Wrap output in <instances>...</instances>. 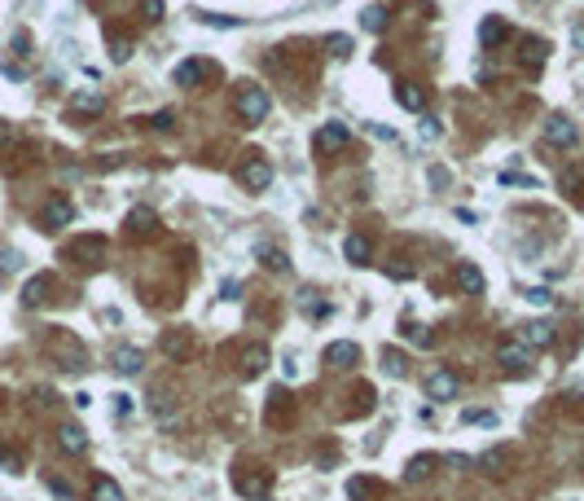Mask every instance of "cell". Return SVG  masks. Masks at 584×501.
<instances>
[{"mask_svg":"<svg viewBox=\"0 0 584 501\" xmlns=\"http://www.w3.org/2000/svg\"><path fill=\"white\" fill-rule=\"evenodd\" d=\"M237 181H242L250 194H264V189L272 185V167H268V159H259V154L242 159V167H237Z\"/></svg>","mask_w":584,"mask_h":501,"instance_id":"obj_3","label":"cell"},{"mask_svg":"<svg viewBox=\"0 0 584 501\" xmlns=\"http://www.w3.org/2000/svg\"><path fill=\"white\" fill-rule=\"evenodd\" d=\"M159 352L167 356V361H189L194 356V330H185V326H176V330H163V339H159Z\"/></svg>","mask_w":584,"mask_h":501,"instance_id":"obj_2","label":"cell"},{"mask_svg":"<svg viewBox=\"0 0 584 501\" xmlns=\"http://www.w3.org/2000/svg\"><path fill=\"white\" fill-rule=\"evenodd\" d=\"M150 124H154V128H172V110H159V115H150Z\"/></svg>","mask_w":584,"mask_h":501,"instance_id":"obj_40","label":"cell"},{"mask_svg":"<svg viewBox=\"0 0 584 501\" xmlns=\"http://www.w3.org/2000/svg\"><path fill=\"white\" fill-rule=\"evenodd\" d=\"M571 40H576L580 49H584V27H576V31H571Z\"/></svg>","mask_w":584,"mask_h":501,"instance_id":"obj_46","label":"cell"},{"mask_svg":"<svg viewBox=\"0 0 584 501\" xmlns=\"http://www.w3.org/2000/svg\"><path fill=\"white\" fill-rule=\"evenodd\" d=\"M101 110H105L101 92H79V97L70 101V115H101Z\"/></svg>","mask_w":584,"mask_h":501,"instance_id":"obj_27","label":"cell"},{"mask_svg":"<svg viewBox=\"0 0 584 501\" xmlns=\"http://www.w3.org/2000/svg\"><path fill=\"white\" fill-rule=\"evenodd\" d=\"M202 75H207V62H198V57H189V62H181V66H176V75H172V79L181 84V88H194V84H198Z\"/></svg>","mask_w":584,"mask_h":501,"instance_id":"obj_19","label":"cell"},{"mask_svg":"<svg viewBox=\"0 0 584 501\" xmlns=\"http://www.w3.org/2000/svg\"><path fill=\"white\" fill-rule=\"evenodd\" d=\"M9 141H14V128H9V124H0V146H9Z\"/></svg>","mask_w":584,"mask_h":501,"instance_id":"obj_45","label":"cell"},{"mask_svg":"<svg viewBox=\"0 0 584 501\" xmlns=\"http://www.w3.org/2000/svg\"><path fill=\"white\" fill-rule=\"evenodd\" d=\"M114 409L119 413H132V396H114Z\"/></svg>","mask_w":584,"mask_h":501,"instance_id":"obj_43","label":"cell"},{"mask_svg":"<svg viewBox=\"0 0 584 501\" xmlns=\"http://www.w3.org/2000/svg\"><path fill=\"white\" fill-rule=\"evenodd\" d=\"M49 352L57 356V365L70 369V374H79L83 369V348H79V339H70L66 330H57L53 339H49Z\"/></svg>","mask_w":584,"mask_h":501,"instance_id":"obj_4","label":"cell"},{"mask_svg":"<svg viewBox=\"0 0 584 501\" xmlns=\"http://www.w3.org/2000/svg\"><path fill=\"white\" fill-rule=\"evenodd\" d=\"M550 339H554V330H550V321H527V326H518V343L523 348H550Z\"/></svg>","mask_w":584,"mask_h":501,"instance_id":"obj_8","label":"cell"},{"mask_svg":"<svg viewBox=\"0 0 584 501\" xmlns=\"http://www.w3.org/2000/svg\"><path fill=\"white\" fill-rule=\"evenodd\" d=\"M255 255H259V264L272 268V273H285V268H290V259H285V250H281V246H259Z\"/></svg>","mask_w":584,"mask_h":501,"instance_id":"obj_28","label":"cell"},{"mask_svg":"<svg viewBox=\"0 0 584 501\" xmlns=\"http://www.w3.org/2000/svg\"><path fill=\"white\" fill-rule=\"evenodd\" d=\"M383 365H387V374H391V378H400V374H404V356H400V352H387V356H383Z\"/></svg>","mask_w":584,"mask_h":501,"instance_id":"obj_34","label":"cell"},{"mask_svg":"<svg viewBox=\"0 0 584 501\" xmlns=\"http://www.w3.org/2000/svg\"><path fill=\"white\" fill-rule=\"evenodd\" d=\"M57 444H62V453H70V458H79V453L88 449V435H83V426L66 422V426H57Z\"/></svg>","mask_w":584,"mask_h":501,"instance_id":"obj_10","label":"cell"},{"mask_svg":"<svg viewBox=\"0 0 584 501\" xmlns=\"http://www.w3.org/2000/svg\"><path fill=\"white\" fill-rule=\"evenodd\" d=\"M361 27L365 31H387V9L383 5H369L365 14H361Z\"/></svg>","mask_w":584,"mask_h":501,"instance_id":"obj_29","label":"cell"},{"mask_svg":"<svg viewBox=\"0 0 584 501\" xmlns=\"http://www.w3.org/2000/svg\"><path fill=\"white\" fill-rule=\"evenodd\" d=\"M141 14H145L150 22H159V18L167 14V9H163V0H141Z\"/></svg>","mask_w":584,"mask_h":501,"instance_id":"obj_35","label":"cell"},{"mask_svg":"<svg viewBox=\"0 0 584 501\" xmlns=\"http://www.w3.org/2000/svg\"><path fill=\"white\" fill-rule=\"evenodd\" d=\"M545 62H550V44H545V40H523V49H518V66L536 75V70H541Z\"/></svg>","mask_w":584,"mask_h":501,"instance_id":"obj_7","label":"cell"},{"mask_svg":"<svg viewBox=\"0 0 584 501\" xmlns=\"http://www.w3.org/2000/svg\"><path fill=\"white\" fill-rule=\"evenodd\" d=\"M268 369V348L264 343H250V348H242V374L246 378H259Z\"/></svg>","mask_w":584,"mask_h":501,"instance_id":"obj_11","label":"cell"},{"mask_svg":"<svg viewBox=\"0 0 584 501\" xmlns=\"http://www.w3.org/2000/svg\"><path fill=\"white\" fill-rule=\"evenodd\" d=\"M545 141L558 150H571L580 141V128H576V119H567V115H550L545 119Z\"/></svg>","mask_w":584,"mask_h":501,"instance_id":"obj_5","label":"cell"},{"mask_svg":"<svg viewBox=\"0 0 584 501\" xmlns=\"http://www.w3.org/2000/svg\"><path fill=\"white\" fill-rule=\"evenodd\" d=\"M325 361H330V365H356V361H361V348H356V343H348V339H343V343H330V348H325Z\"/></svg>","mask_w":584,"mask_h":501,"instance_id":"obj_18","label":"cell"},{"mask_svg":"<svg viewBox=\"0 0 584 501\" xmlns=\"http://www.w3.org/2000/svg\"><path fill=\"white\" fill-rule=\"evenodd\" d=\"M154 224H159V216H154L150 207L128 211V229H132V233H141V237H145V233H154Z\"/></svg>","mask_w":584,"mask_h":501,"instance_id":"obj_24","label":"cell"},{"mask_svg":"<svg viewBox=\"0 0 584 501\" xmlns=\"http://www.w3.org/2000/svg\"><path fill=\"white\" fill-rule=\"evenodd\" d=\"M431 466H435V458H431V453H422V458H413L409 466H404V480H409V484L431 480Z\"/></svg>","mask_w":584,"mask_h":501,"instance_id":"obj_25","label":"cell"},{"mask_svg":"<svg viewBox=\"0 0 584 501\" xmlns=\"http://www.w3.org/2000/svg\"><path fill=\"white\" fill-rule=\"evenodd\" d=\"M426 396L431 400H452L457 396V374H452V369H435V374L426 378Z\"/></svg>","mask_w":584,"mask_h":501,"instance_id":"obj_6","label":"cell"},{"mask_svg":"<svg viewBox=\"0 0 584 501\" xmlns=\"http://www.w3.org/2000/svg\"><path fill=\"white\" fill-rule=\"evenodd\" d=\"M501 185H523V189H536L532 176H523V172H501Z\"/></svg>","mask_w":584,"mask_h":501,"instance_id":"obj_33","label":"cell"},{"mask_svg":"<svg viewBox=\"0 0 584 501\" xmlns=\"http://www.w3.org/2000/svg\"><path fill=\"white\" fill-rule=\"evenodd\" d=\"M268 484H272V480H268V471H264V475H237V480H233V488H237L242 497H264V493H268Z\"/></svg>","mask_w":584,"mask_h":501,"instance_id":"obj_17","label":"cell"},{"mask_svg":"<svg viewBox=\"0 0 584 501\" xmlns=\"http://www.w3.org/2000/svg\"><path fill=\"white\" fill-rule=\"evenodd\" d=\"M233 106H237V115L246 119V124H264L268 119V92L259 88V84H242V88L233 92Z\"/></svg>","mask_w":584,"mask_h":501,"instance_id":"obj_1","label":"cell"},{"mask_svg":"<svg viewBox=\"0 0 584 501\" xmlns=\"http://www.w3.org/2000/svg\"><path fill=\"white\" fill-rule=\"evenodd\" d=\"M237 295H242V282H224L220 286V299H237Z\"/></svg>","mask_w":584,"mask_h":501,"instance_id":"obj_38","label":"cell"},{"mask_svg":"<svg viewBox=\"0 0 584 501\" xmlns=\"http://www.w3.org/2000/svg\"><path fill=\"white\" fill-rule=\"evenodd\" d=\"M527 299H532V304H554V295L545 291V286H536V291H527Z\"/></svg>","mask_w":584,"mask_h":501,"instance_id":"obj_39","label":"cell"},{"mask_svg":"<svg viewBox=\"0 0 584 501\" xmlns=\"http://www.w3.org/2000/svg\"><path fill=\"white\" fill-rule=\"evenodd\" d=\"M374 493H378L374 480H352V484H348V497H356V501H361V497H374Z\"/></svg>","mask_w":584,"mask_h":501,"instance_id":"obj_31","label":"cell"},{"mask_svg":"<svg viewBox=\"0 0 584 501\" xmlns=\"http://www.w3.org/2000/svg\"><path fill=\"white\" fill-rule=\"evenodd\" d=\"M325 53H330V57H339V62H343V57L352 53V35H330V40H325Z\"/></svg>","mask_w":584,"mask_h":501,"instance_id":"obj_30","label":"cell"},{"mask_svg":"<svg viewBox=\"0 0 584 501\" xmlns=\"http://www.w3.org/2000/svg\"><path fill=\"white\" fill-rule=\"evenodd\" d=\"M501 40H505V22H501V18H483L479 22V44H483V49H496Z\"/></svg>","mask_w":584,"mask_h":501,"instance_id":"obj_21","label":"cell"},{"mask_svg":"<svg viewBox=\"0 0 584 501\" xmlns=\"http://www.w3.org/2000/svg\"><path fill=\"white\" fill-rule=\"evenodd\" d=\"M49 488H53L57 497H70V484H66V480H49Z\"/></svg>","mask_w":584,"mask_h":501,"instance_id":"obj_42","label":"cell"},{"mask_svg":"<svg viewBox=\"0 0 584 501\" xmlns=\"http://www.w3.org/2000/svg\"><path fill=\"white\" fill-rule=\"evenodd\" d=\"M505 466H510V449H505V444L487 449L483 458H479V471H483V475H492V480H501V475H505Z\"/></svg>","mask_w":584,"mask_h":501,"instance_id":"obj_12","label":"cell"},{"mask_svg":"<svg viewBox=\"0 0 584 501\" xmlns=\"http://www.w3.org/2000/svg\"><path fill=\"white\" fill-rule=\"evenodd\" d=\"M422 137H426V141L439 137V124H435V119H422Z\"/></svg>","mask_w":584,"mask_h":501,"instance_id":"obj_41","label":"cell"},{"mask_svg":"<svg viewBox=\"0 0 584 501\" xmlns=\"http://www.w3.org/2000/svg\"><path fill=\"white\" fill-rule=\"evenodd\" d=\"M92 501H123V488H119L110 475H97V480H92V493H88Z\"/></svg>","mask_w":584,"mask_h":501,"instance_id":"obj_23","label":"cell"},{"mask_svg":"<svg viewBox=\"0 0 584 501\" xmlns=\"http://www.w3.org/2000/svg\"><path fill=\"white\" fill-rule=\"evenodd\" d=\"M70 220H75V207H70L66 198H53L49 207H44V224H49V229H62Z\"/></svg>","mask_w":584,"mask_h":501,"instance_id":"obj_16","label":"cell"},{"mask_svg":"<svg viewBox=\"0 0 584 501\" xmlns=\"http://www.w3.org/2000/svg\"><path fill=\"white\" fill-rule=\"evenodd\" d=\"M339 146H348V128H343V124H325L316 132V150L330 154V150H339Z\"/></svg>","mask_w":584,"mask_h":501,"instance_id":"obj_15","label":"cell"},{"mask_svg":"<svg viewBox=\"0 0 584 501\" xmlns=\"http://www.w3.org/2000/svg\"><path fill=\"white\" fill-rule=\"evenodd\" d=\"M14 53H31V35H18V40H14Z\"/></svg>","mask_w":584,"mask_h":501,"instance_id":"obj_44","label":"cell"},{"mask_svg":"<svg viewBox=\"0 0 584 501\" xmlns=\"http://www.w3.org/2000/svg\"><path fill=\"white\" fill-rule=\"evenodd\" d=\"M198 22H207V27H242V18H220V14H198Z\"/></svg>","mask_w":584,"mask_h":501,"instance_id":"obj_32","label":"cell"},{"mask_svg":"<svg viewBox=\"0 0 584 501\" xmlns=\"http://www.w3.org/2000/svg\"><path fill=\"white\" fill-rule=\"evenodd\" d=\"M396 101L404 106V110H417V115L426 110V97H422V92L413 88V84H396Z\"/></svg>","mask_w":584,"mask_h":501,"instance_id":"obj_26","label":"cell"},{"mask_svg":"<svg viewBox=\"0 0 584 501\" xmlns=\"http://www.w3.org/2000/svg\"><path fill=\"white\" fill-rule=\"evenodd\" d=\"M110 365L119 369V374H141V365H145V356H141V348H114Z\"/></svg>","mask_w":584,"mask_h":501,"instance_id":"obj_13","label":"cell"},{"mask_svg":"<svg viewBox=\"0 0 584 501\" xmlns=\"http://www.w3.org/2000/svg\"><path fill=\"white\" fill-rule=\"evenodd\" d=\"M527 356H532V348H523L518 339H505L496 348V361L505 365V369H527Z\"/></svg>","mask_w":584,"mask_h":501,"instance_id":"obj_9","label":"cell"},{"mask_svg":"<svg viewBox=\"0 0 584 501\" xmlns=\"http://www.w3.org/2000/svg\"><path fill=\"white\" fill-rule=\"evenodd\" d=\"M49 286H53L49 273H35V277H31L27 286H22V304H27V308H40V304H44V291H49Z\"/></svg>","mask_w":584,"mask_h":501,"instance_id":"obj_14","label":"cell"},{"mask_svg":"<svg viewBox=\"0 0 584 501\" xmlns=\"http://www.w3.org/2000/svg\"><path fill=\"white\" fill-rule=\"evenodd\" d=\"M0 268H5V273H18V268H22V255H18V250H0Z\"/></svg>","mask_w":584,"mask_h":501,"instance_id":"obj_37","label":"cell"},{"mask_svg":"<svg viewBox=\"0 0 584 501\" xmlns=\"http://www.w3.org/2000/svg\"><path fill=\"white\" fill-rule=\"evenodd\" d=\"M457 286H461L466 295H483L487 282H483V273L474 268V264H457Z\"/></svg>","mask_w":584,"mask_h":501,"instance_id":"obj_20","label":"cell"},{"mask_svg":"<svg viewBox=\"0 0 584 501\" xmlns=\"http://www.w3.org/2000/svg\"><path fill=\"white\" fill-rule=\"evenodd\" d=\"M466 422H479V426H496V413H487V409H466Z\"/></svg>","mask_w":584,"mask_h":501,"instance_id":"obj_36","label":"cell"},{"mask_svg":"<svg viewBox=\"0 0 584 501\" xmlns=\"http://www.w3.org/2000/svg\"><path fill=\"white\" fill-rule=\"evenodd\" d=\"M343 250H348V259H352V264H369V259H374V246H369L361 233H348Z\"/></svg>","mask_w":584,"mask_h":501,"instance_id":"obj_22","label":"cell"}]
</instances>
